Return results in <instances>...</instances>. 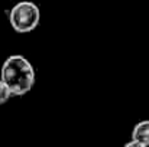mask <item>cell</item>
I'll list each match as a JSON object with an SVG mask.
<instances>
[{
    "label": "cell",
    "mask_w": 149,
    "mask_h": 147,
    "mask_svg": "<svg viewBox=\"0 0 149 147\" xmlns=\"http://www.w3.org/2000/svg\"><path fill=\"white\" fill-rule=\"evenodd\" d=\"M0 79L15 97L26 95L35 84V69L23 55H10L1 65Z\"/></svg>",
    "instance_id": "1"
},
{
    "label": "cell",
    "mask_w": 149,
    "mask_h": 147,
    "mask_svg": "<svg viewBox=\"0 0 149 147\" xmlns=\"http://www.w3.org/2000/svg\"><path fill=\"white\" fill-rule=\"evenodd\" d=\"M41 22V10L38 4L29 0L16 3L9 10V23L17 33H29L38 28Z\"/></svg>",
    "instance_id": "2"
},
{
    "label": "cell",
    "mask_w": 149,
    "mask_h": 147,
    "mask_svg": "<svg viewBox=\"0 0 149 147\" xmlns=\"http://www.w3.org/2000/svg\"><path fill=\"white\" fill-rule=\"evenodd\" d=\"M132 140L149 147V120L139 121L132 130Z\"/></svg>",
    "instance_id": "3"
},
{
    "label": "cell",
    "mask_w": 149,
    "mask_h": 147,
    "mask_svg": "<svg viewBox=\"0 0 149 147\" xmlns=\"http://www.w3.org/2000/svg\"><path fill=\"white\" fill-rule=\"evenodd\" d=\"M10 97H13V94H12V91L9 90V87L0 79V105H3V104H6Z\"/></svg>",
    "instance_id": "4"
},
{
    "label": "cell",
    "mask_w": 149,
    "mask_h": 147,
    "mask_svg": "<svg viewBox=\"0 0 149 147\" xmlns=\"http://www.w3.org/2000/svg\"><path fill=\"white\" fill-rule=\"evenodd\" d=\"M123 147H148V146H143V144H141V143H138V141L130 140V141H127V143H126Z\"/></svg>",
    "instance_id": "5"
}]
</instances>
